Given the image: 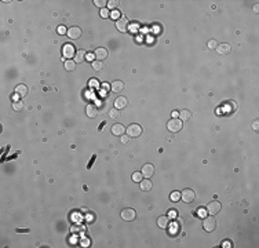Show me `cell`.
<instances>
[{"mask_svg":"<svg viewBox=\"0 0 259 248\" xmlns=\"http://www.w3.org/2000/svg\"><path fill=\"white\" fill-rule=\"evenodd\" d=\"M218 52L219 54H222V55H225V54H229L230 52V44H227V43H222V44H218Z\"/></svg>","mask_w":259,"mask_h":248,"instance_id":"ac0fdd59","label":"cell"},{"mask_svg":"<svg viewBox=\"0 0 259 248\" xmlns=\"http://www.w3.org/2000/svg\"><path fill=\"white\" fill-rule=\"evenodd\" d=\"M177 215H178L177 211H175V210H171V211H170V214H168V216H170V218H177Z\"/></svg>","mask_w":259,"mask_h":248,"instance_id":"e575fe53","label":"cell"},{"mask_svg":"<svg viewBox=\"0 0 259 248\" xmlns=\"http://www.w3.org/2000/svg\"><path fill=\"white\" fill-rule=\"evenodd\" d=\"M110 17H112V18H115V19H120L121 14H120V11H117V10H113V11L110 12Z\"/></svg>","mask_w":259,"mask_h":248,"instance_id":"4dcf8cb0","label":"cell"},{"mask_svg":"<svg viewBox=\"0 0 259 248\" xmlns=\"http://www.w3.org/2000/svg\"><path fill=\"white\" fill-rule=\"evenodd\" d=\"M65 69H66V71H69V72L75 71V69H76V62L75 61H71V59H68V61L65 62Z\"/></svg>","mask_w":259,"mask_h":248,"instance_id":"7402d4cb","label":"cell"},{"mask_svg":"<svg viewBox=\"0 0 259 248\" xmlns=\"http://www.w3.org/2000/svg\"><path fill=\"white\" fill-rule=\"evenodd\" d=\"M142 178H144V175H142L141 173H134V174H132V181H134V182H138V183H139V182L142 181Z\"/></svg>","mask_w":259,"mask_h":248,"instance_id":"83f0119b","label":"cell"},{"mask_svg":"<svg viewBox=\"0 0 259 248\" xmlns=\"http://www.w3.org/2000/svg\"><path fill=\"white\" fill-rule=\"evenodd\" d=\"M139 183H141V190H144V192H149L153 187V182L150 179H142Z\"/></svg>","mask_w":259,"mask_h":248,"instance_id":"e0dca14e","label":"cell"},{"mask_svg":"<svg viewBox=\"0 0 259 248\" xmlns=\"http://www.w3.org/2000/svg\"><path fill=\"white\" fill-rule=\"evenodd\" d=\"M76 48L73 44H64V47H62V55H64V58H73L76 54Z\"/></svg>","mask_w":259,"mask_h":248,"instance_id":"5b68a950","label":"cell"},{"mask_svg":"<svg viewBox=\"0 0 259 248\" xmlns=\"http://www.w3.org/2000/svg\"><path fill=\"white\" fill-rule=\"evenodd\" d=\"M203 227H204L205 231H214L217 229V219L214 218V215H211V216H208V218H204V221H203Z\"/></svg>","mask_w":259,"mask_h":248,"instance_id":"7a4b0ae2","label":"cell"},{"mask_svg":"<svg viewBox=\"0 0 259 248\" xmlns=\"http://www.w3.org/2000/svg\"><path fill=\"white\" fill-rule=\"evenodd\" d=\"M208 47H210L211 50L217 48V47H218V43H217V40H214V39H212V40L208 41Z\"/></svg>","mask_w":259,"mask_h":248,"instance_id":"d6a6232c","label":"cell"},{"mask_svg":"<svg viewBox=\"0 0 259 248\" xmlns=\"http://www.w3.org/2000/svg\"><path fill=\"white\" fill-rule=\"evenodd\" d=\"M92 69H95V71H102L104 69V64H102V61H94L92 62Z\"/></svg>","mask_w":259,"mask_h":248,"instance_id":"cb8c5ba5","label":"cell"},{"mask_svg":"<svg viewBox=\"0 0 259 248\" xmlns=\"http://www.w3.org/2000/svg\"><path fill=\"white\" fill-rule=\"evenodd\" d=\"M223 247H229V248L233 247V246H232V241H225V243H223Z\"/></svg>","mask_w":259,"mask_h":248,"instance_id":"74e56055","label":"cell"},{"mask_svg":"<svg viewBox=\"0 0 259 248\" xmlns=\"http://www.w3.org/2000/svg\"><path fill=\"white\" fill-rule=\"evenodd\" d=\"M124 132H125V127L123 124H113V127H112V134L113 135H124Z\"/></svg>","mask_w":259,"mask_h":248,"instance_id":"9a60e30c","label":"cell"},{"mask_svg":"<svg viewBox=\"0 0 259 248\" xmlns=\"http://www.w3.org/2000/svg\"><path fill=\"white\" fill-rule=\"evenodd\" d=\"M190 117H192V113H190V110H188V109H182V110L179 112V114H178V119H181L182 121L190 120Z\"/></svg>","mask_w":259,"mask_h":248,"instance_id":"d6986e66","label":"cell"},{"mask_svg":"<svg viewBox=\"0 0 259 248\" xmlns=\"http://www.w3.org/2000/svg\"><path fill=\"white\" fill-rule=\"evenodd\" d=\"M116 28H117V31L121 32V33L127 32L128 28H130V21H128L127 17H121L120 19H117V21H116Z\"/></svg>","mask_w":259,"mask_h":248,"instance_id":"277c9868","label":"cell"},{"mask_svg":"<svg viewBox=\"0 0 259 248\" xmlns=\"http://www.w3.org/2000/svg\"><path fill=\"white\" fill-rule=\"evenodd\" d=\"M110 88H112V92H121L123 90H124V83L120 81V80H116L112 83V85H110Z\"/></svg>","mask_w":259,"mask_h":248,"instance_id":"2e32d148","label":"cell"},{"mask_svg":"<svg viewBox=\"0 0 259 248\" xmlns=\"http://www.w3.org/2000/svg\"><path fill=\"white\" fill-rule=\"evenodd\" d=\"M86 113H87V116H88V117H91V119L97 117V116H98V108H97V105H92V104L87 105V108H86Z\"/></svg>","mask_w":259,"mask_h":248,"instance_id":"7c38bea8","label":"cell"},{"mask_svg":"<svg viewBox=\"0 0 259 248\" xmlns=\"http://www.w3.org/2000/svg\"><path fill=\"white\" fill-rule=\"evenodd\" d=\"M130 138H131L130 135H121V137H120V141L123 142V143H128V142H130Z\"/></svg>","mask_w":259,"mask_h":248,"instance_id":"836d02e7","label":"cell"},{"mask_svg":"<svg viewBox=\"0 0 259 248\" xmlns=\"http://www.w3.org/2000/svg\"><path fill=\"white\" fill-rule=\"evenodd\" d=\"M117 6H119L117 0H110V2H108V6H106V7L110 8V10H116V8H117Z\"/></svg>","mask_w":259,"mask_h":248,"instance_id":"4316f807","label":"cell"},{"mask_svg":"<svg viewBox=\"0 0 259 248\" xmlns=\"http://www.w3.org/2000/svg\"><path fill=\"white\" fill-rule=\"evenodd\" d=\"M12 109H14L15 112L22 110V109H24V102H22V101H15V102H12Z\"/></svg>","mask_w":259,"mask_h":248,"instance_id":"603a6c76","label":"cell"},{"mask_svg":"<svg viewBox=\"0 0 259 248\" xmlns=\"http://www.w3.org/2000/svg\"><path fill=\"white\" fill-rule=\"evenodd\" d=\"M94 55H95V58H97V61H104V59L108 58L109 52H108V50H106L105 47H99V48L95 50Z\"/></svg>","mask_w":259,"mask_h":248,"instance_id":"ba28073f","label":"cell"},{"mask_svg":"<svg viewBox=\"0 0 259 248\" xmlns=\"http://www.w3.org/2000/svg\"><path fill=\"white\" fill-rule=\"evenodd\" d=\"M178 231H179V225H178V223H174V225H172V226H171V234H174V236H177V234H175V233H178Z\"/></svg>","mask_w":259,"mask_h":248,"instance_id":"1f68e13d","label":"cell"},{"mask_svg":"<svg viewBox=\"0 0 259 248\" xmlns=\"http://www.w3.org/2000/svg\"><path fill=\"white\" fill-rule=\"evenodd\" d=\"M58 33H61V35H64V33H66L65 26H59V28H58Z\"/></svg>","mask_w":259,"mask_h":248,"instance_id":"d590c367","label":"cell"},{"mask_svg":"<svg viewBox=\"0 0 259 248\" xmlns=\"http://www.w3.org/2000/svg\"><path fill=\"white\" fill-rule=\"evenodd\" d=\"M68 36L73 39V40H76V39H79L81 36V29L79 26H72V28L68 29Z\"/></svg>","mask_w":259,"mask_h":248,"instance_id":"30bf717a","label":"cell"},{"mask_svg":"<svg viewBox=\"0 0 259 248\" xmlns=\"http://www.w3.org/2000/svg\"><path fill=\"white\" fill-rule=\"evenodd\" d=\"M258 124H259V123H258V120H255V121H254V125H252V127H254V130H258Z\"/></svg>","mask_w":259,"mask_h":248,"instance_id":"f35d334b","label":"cell"},{"mask_svg":"<svg viewBox=\"0 0 259 248\" xmlns=\"http://www.w3.org/2000/svg\"><path fill=\"white\" fill-rule=\"evenodd\" d=\"M207 211L211 215H217L219 211H221V203H219V201H211L207 206Z\"/></svg>","mask_w":259,"mask_h":248,"instance_id":"9c48e42d","label":"cell"},{"mask_svg":"<svg viewBox=\"0 0 259 248\" xmlns=\"http://www.w3.org/2000/svg\"><path fill=\"white\" fill-rule=\"evenodd\" d=\"M121 218L124 221H134L135 218H137V212H135V210H132V208H124V210L121 211Z\"/></svg>","mask_w":259,"mask_h":248,"instance_id":"8992f818","label":"cell"},{"mask_svg":"<svg viewBox=\"0 0 259 248\" xmlns=\"http://www.w3.org/2000/svg\"><path fill=\"white\" fill-rule=\"evenodd\" d=\"M178 114H179V112H177V110L172 112V117H178Z\"/></svg>","mask_w":259,"mask_h":248,"instance_id":"ab89813d","label":"cell"},{"mask_svg":"<svg viewBox=\"0 0 259 248\" xmlns=\"http://www.w3.org/2000/svg\"><path fill=\"white\" fill-rule=\"evenodd\" d=\"M125 106H127V98L125 97H117L115 99V108L116 109H124Z\"/></svg>","mask_w":259,"mask_h":248,"instance_id":"5bb4252c","label":"cell"},{"mask_svg":"<svg viewBox=\"0 0 259 248\" xmlns=\"http://www.w3.org/2000/svg\"><path fill=\"white\" fill-rule=\"evenodd\" d=\"M154 174V165L153 164H145L142 167V175L146 178H152V175Z\"/></svg>","mask_w":259,"mask_h":248,"instance_id":"8fae6325","label":"cell"},{"mask_svg":"<svg viewBox=\"0 0 259 248\" xmlns=\"http://www.w3.org/2000/svg\"><path fill=\"white\" fill-rule=\"evenodd\" d=\"M94 58H95V55H94V54H88V55H87V58H86V59H88V61L94 62Z\"/></svg>","mask_w":259,"mask_h":248,"instance_id":"8d00e7d4","label":"cell"},{"mask_svg":"<svg viewBox=\"0 0 259 248\" xmlns=\"http://www.w3.org/2000/svg\"><path fill=\"white\" fill-rule=\"evenodd\" d=\"M15 94L18 95L19 98H25L28 95V87L25 84H18L15 87Z\"/></svg>","mask_w":259,"mask_h":248,"instance_id":"4fadbf2b","label":"cell"},{"mask_svg":"<svg viewBox=\"0 0 259 248\" xmlns=\"http://www.w3.org/2000/svg\"><path fill=\"white\" fill-rule=\"evenodd\" d=\"M84 59H86V51L79 50V51L76 52V55H75V62L76 64H81V62H84Z\"/></svg>","mask_w":259,"mask_h":248,"instance_id":"ffe728a7","label":"cell"},{"mask_svg":"<svg viewBox=\"0 0 259 248\" xmlns=\"http://www.w3.org/2000/svg\"><path fill=\"white\" fill-rule=\"evenodd\" d=\"M181 198L185 201V203H192V201H193L194 198H196L194 190H192V189H185V190L181 193Z\"/></svg>","mask_w":259,"mask_h":248,"instance_id":"52a82bcc","label":"cell"},{"mask_svg":"<svg viewBox=\"0 0 259 248\" xmlns=\"http://www.w3.org/2000/svg\"><path fill=\"white\" fill-rule=\"evenodd\" d=\"M183 127V121L178 117H172L170 121L167 123V128L170 130L171 132H179Z\"/></svg>","mask_w":259,"mask_h":248,"instance_id":"6da1fadb","label":"cell"},{"mask_svg":"<svg viewBox=\"0 0 259 248\" xmlns=\"http://www.w3.org/2000/svg\"><path fill=\"white\" fill-rule=\"evenodd\" d=\"M170 198L172 201H179V200H181V193H179V192H172Z\"/></svg>","mask_w":259,"mask_h":248,"instance_id":"f1b7e54d","label":"cell"},{"mask_svg":"<svg viewBox=\"0 0 259 248\" xmlns=\"http://www.w3.org/2000/svg\"><path fill=\"white\" fill-rule=\"evenodd\" d=\"M157 226L161 229H167L168 227V216H160L157 219Z\"/></svg>","mask_w":259,"mask_h":248,"instance_id":"44dd1931","label":"cell"},{"mask_svg":"<svg viewBox=\"0 0 259 248\" xmlns=\"http://www.w3.org/2000/svg\"><path fill=\"white\" fill-rule=\"evenodd\" d=\"M142 134V127L141 124H137V123H132L128 125L127 128V135H130L131 138H137L139 135Z\"/></svg>","mask_w":259,"mask_h":248,"instance_id":"3957f363","label":"cell"},{"mask_svg":"<svg viewBox=\"0 0 259 248\" xmlns=\"http://www.w3.org/2000/svg\"><path fill=\"white\" fill-rule=\"evenodd\" d=\"M94 4L102 10V8H105L106 6H108V2H106V0H94Z\"/></svg>","mask_w":259,"mask_h":248,"instance_id":"d4e9b609","label":"cell"},{"mask_svg":"<svg viewBox=\"0 0 259 248\" xmlns=\"http://www.w3.org/2000/svg\"><path fill=\"white\" fill-rule=\"evenodd\" d=\"M101 17H102V18H109V17H110V11H109L108 7H105V8L101 10Z\"/></svg>","mask_w":259,"mask_h":248,"instance_id":"f546056e","label":"cell"},{"mask_svg":"<svg viewBox=\"0 0 259 248\" xmlns=\"http://www.w3.org/2000/svg\"><path fill=\"white\" fill-rule=\"evenodd\" d=\"M109 116H110L112 119H117L119 116H120V110H119V109H116V108L110 109V110H109Z\"/></svg>","mask_w":259,"mask_h":248,"instance_id":"484cf974","label":"cell"}]
</instances>
